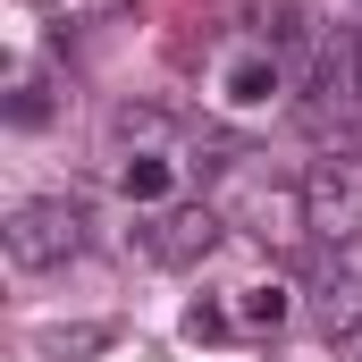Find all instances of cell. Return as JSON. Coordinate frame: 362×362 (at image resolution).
I'll use <instances>...</instances> for the list:
<instances>
[{
  "label": "cell",
  "instance_id": "8",
  "mask_svg": "<svg viewBox=\"0 0 362 362\" xmlns=\"http://www.w3.org/2000/svg\"><path fill=\"white\" fill-rule=\"evenodd\" d=\"M42 110H51V101H42V85H17V101H8V127H42Z\"/></svg>",
  "mask_w": 362,
  "mask_h": 362
},
{
  "label": "cell",
  "instance_id": "2",
  "mask_svg": "<svg viewBox=\"0 0 362 362\" xmlns=\"http://www.w3.org/2000/svg\"><path fill=\"white\" fill-rule=\"evenodd\" d=\"M219 228H228V211H211V202H160V211H144V253L185 270L219 245Z\"/></svg>",
  "mask_w": 362,
  "mask_h": 362
},
{
  "label": "cell",
  "instance_id": "4",
  "mask_svg": "<svg viewBox=\"0 0 362 362\" xmlns=\"http://www.w3.org/2000/svg\"><path fill=\"white\" fill-rule=\"evenodd\" d=\"M236 219H245V236H262V245H295V236L312 228L303 185H253V194L236 202Z\"/></svg>",
  "mask_w": 362,
  "mask_h": 362
},
{
  "label": "cell",
  "instance_id": "7",
  "mask_svg": "<svg viewBox=\"0 0 362 362\" xmlns=\"http://www.w3.org/2000/svg\"><path fill=\"white\" fill-rule=\"evenodd\" d=\"M236 320H245V329H278V320H286V286H245Z\"/></svg>",
  "mask_w": 362,
  "mask_h": 362
},
{
  "label": "cell",
  "instance_id": "3",
  "mask_svg": "<svg viewBox=\"0 0 362 362\" xmlns=\"http://www.w3.org/2000/svg\"><path fill=\"white\" fill-rule=\"evenodd\" d=\"M303 211H312V228H320V236H337V245H346V236L362 228V185H354V169H346V160H320V169L303 177Z\"/></svg>",
  "mask_w": 362,
  "mask_h": 362
},
{
  "label": "cell",
  "instance_id": "6",
  "mask_svg": "<svg viewBox=\"0 0 362 362\" xmlns=\"http://www.w3.org/2000/svg\"><path fill=\"white\" fill-rule=\"evenodd\" d=\"M118 185H127V202L160 211V202H169V160H160V152H135V160H118Z\"/></svg>",
  "mask_w": 362,
  "mask_h": 362
},
{
  "label": "cell",
  "instance_id": "1",
  "mask_svg": "<svg viewBox=\"0 0 362 362\" xmlns=\"http://www.w3.org/2000/svg\"><path fill=\"white\" fill-rule=\"evenodd\" d=\"M0 253L17 278H42V270H68L85 253V211L68 194H42V202H17L0 219Z\"/></svg>",
  "mask_w": 362,
  "mask_h": 362
},
{
  "label": "cell",
  "instance_id": "5",
  "mask_svg": "<svg viewBox=\"0 0 362 362\" xmlns=\"http://www.w3.org/2000/svg\"><path fill=\"white\" fill-rule=\"evenodd\" d=\"M278 93H286V59L278 51H253V59L228 68V101H278Z\"/></svg>",
  "mask_w": 362,
  "mask_h": 362
}]
</instances>
